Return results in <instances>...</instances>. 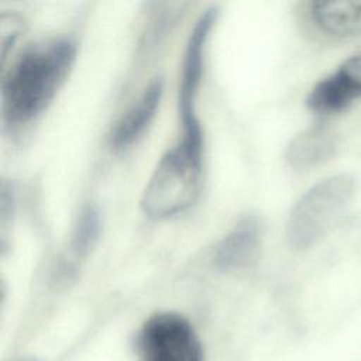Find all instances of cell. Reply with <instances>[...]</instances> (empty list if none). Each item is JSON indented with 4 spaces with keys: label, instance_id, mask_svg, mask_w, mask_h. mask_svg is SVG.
I'll list each match as a JSON object with an SVG mask.
<instances>
[{
    "label": "cell",
    "instance_id": "1",
    "mask_svg": "<svg viewBox=\"0 0 361 361\" xmlns=\"http://www.w3.org/2000/svg\"><path fill=\"white\" fill-rule=\"evenodd\" d=\"M76 55L68 37L32 44L21 52L1 82V113L8 126L37 117L65 82Z\"/></svg>",
    "mask_w": 361,
    "mask_h": 361
},
{
    "label": "cell",
    "instance_id": "2",
    "mask_svg": "<svg viewBox=\"0 0 361 361\" xmlns=\"http://www.w3.org/2000/svg\"><path fill=\"white\" fill-rule=\"evenodd\" d=\"M202 152L179 141L161 157L141 197L148 217L168 219L193 204L202 180Z\"/></svg>",
    "mask_w": 361,
    "mask_h": 361
},
{
    "label": "cell",
    "instance_id": "3",
    "mask_svg": "<svg viewBox=\"0 0 361 361\" xmlns=\"http://www.w3.org/2000/svg\"><path fill=\"white\" fill-rule=\"evenodd\" d=\"M355 190L354 179L340 173L329 176L307 189L290 210L288 240L305 250L320 240L343 213Z\"/></svg>",
    "mask_w": 361,
    "mask_h": 361
},
{
    "label": "cell",
    "instance_id": "4",
    "mask_svg": "<svg viewBox=\"0 0 361 361\" xmlns=\"http://www.w3.org/2000/svg\"><path fill=\"white\" fill-rule=\"evenodd\" d=\"M217 10L210 7L200 14L190 31L178 89V113L182 124V142L203 151V133L196 114V97L203 75L204 49L210 30L216 21Z\"/></svg>",
    "mask_w": 361,
    "mask_h": 361
},
{
    "label": "cell",
    "instance_id": "5",
    "mask_svg": "<svg viewBox=\"0 0 361 361\" xmlns=\"http://www.w3.org/2000/svg\"><path fill=\"white\" fill-rule=\"evenodd\" d=\"M140 361H203L202 343L188 319L173 312L152 314L137 336Z\"/></svg>",
    "mask_w": 361,
    "mask_h": 361
},
{
    "label": "cell",
    "instance_id": "6",
    "mask_svg": "<svg viewBox=\"0 0 361 361\" xmlns=\"http://www.w3.org/2000/svg\"><path fill=\"white\" fill-rule=\"evenodd\" d=\"M361 97V55L344 61L336 72L317 82L307 94L306 104L322 114L337 113Z\"/></svg>",
    "mask_w": 361,
    "mask_h": 361
},
{
    "label": "cell",
    "instance_id": "7",
    "mask_svg": "<svg viewBox=\"0 0 361 361\" xmlns=\"http://www.w3.org/2000/svg\"><path fill=\"white\" fill-rule=\"evenodd\" d=\"M262 227L257 216L243 217L214 247L213 265L221 271L248 267L257 257Z\"/></svg>",
    "mask_w": 361,
    "mask_h": 361
},
{
    "label": "cell",
    "instance_id": "8",
    "mask_svg": "<svg viewBox=\"0 0 361 361\" xmlns=\"http://www.w3.org/2000/svg\"><path fill=\"white\" fill-rule=\"evenodd\" d=\"M164 92V80L154 79L137 102L118 120L111 133V145L114 149H126L134 144L145 131L155 116Z\"/></svg>",
    "mask_w": 361,
    "mask_h": 361
},
{
    "label": "cell",
    "instance_id": "9",
    "mask_svg": "<svg viewBox=\"0 0 361 361\" xmlns=\"http://www.w3.org/2000/svg\"><path fill=\"white\" fill-rule=\"evenodd\" d=\"M336 148V137L330 128L317 124L299 133L288 145L286 161L298 171H306L327 161Z\"/></svg>",
    "mask_w": 361,
    "mask_h": 361
},
{
    "label": "cell",
    "instance_id": "10",
    "mask_svg": "<svg viewBox=\"0 0 361 361\" xmlns=\"http://www.w3.org/2000/svg\"><path fill=\"white\" fill-rule=\"evenodd\" d=\"M310 16L314 24L334 37L361 34V0L313 1Z\"/></svg>",
    "mask_w": 361,
    "mask_h": 361
},
{
    "label": "cell",
    "instance_id": "11",
    "mask_svg": "<svg viewBox=\"0 0 361 361\" xmlns=\"http://www.w3.org/2000/svg\"><path fill=\"white\" fill-rule=\"evenodd\" d=\"M102 231V221L99 209L94 204L82 207L72 233L71 250L75 258H82L90 252L96 245Z\"/></svg>",
    "mask_w": 361,
    "mask_h": 361
},
{
    "label": "cell",
    "instance_id": "12",
    "mask_svg": "<svg viewBox=\"0 0 361 361\" xmlns=\"http://www.w3.org/2000/svg\"><path fill=\"white\" fill-rule=\"evenodd\" d=\"M0 25H1V55L3 62L7 56L10 47H13L14 41L24 30V21L14 13H3L0 16Z\"/></svg>",
    "mask_w": 361,
    "mask_h": 361
}]
</instances>
